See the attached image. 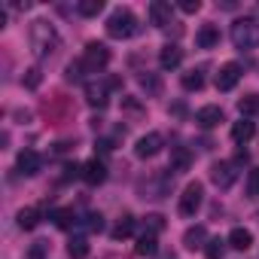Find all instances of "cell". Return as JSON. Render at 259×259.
Masks as SVG:
<instances>
[{
  "label": "cell",
  "mask_w": 259,
  "mask_h": 259,
  "mask_svg": "<svg viewBox=\"0 0 259 259\" xmlns=\"http://www.w3.org/2000/svg\"><path fill=\"white\" fill-rule=\"evenodd\" d=\"M253 135H256V125H253L250 119H241V122L232 125V141H235V144H247Z\"/></svg>",
  "instance_id": "cell-16"
},
{
  "label": "cell",
  "mask_w": 259,
  "mask_h": 259,
  "mask_svg": "<svg viewBox=\"0 0 259 259\" xmlns=\"http://www.w3.org/2000/svg\"><path fill=\"white\" fill-rule=\"evenodd\" d=\"M195 122H198L201 128H213V125L223 122V110L213 107V104H207V107H201V110L195 113Z\"/></svg>",
  "instance_id": "cell-13"
},
{
  "label": "cell",
  "mask_w": 259,
  "mask_h": 259,
  "mask_svg": "<svg viewBox=\"0 0 259 259\" xmlns=\"http://www.w3.org/2000/svg\"><path fill=\"white\" fill-rule=\"evenodd\" d=\"M16 165H19V174L34 177V174L40 171V156H37L34 150H22V153H19V159H16Z\"/></svg>",
  "instance_id": "cell-11"
},
{
  "label": "cell",
  "mask_w": 259,
  "mask_h": 259,
  "mask_svg": "<svg viewBox=\"0 0 259 259\" xmlns=\"http://www.w3.org/2000/svg\"><path fill=\"white\" fill-rule=\"evenodd\" d=\"M141 82H144V89H150V92H153V95H156V92H159V89H162V82H159V79H156V76H144V79H141Z\"/></svg>",
  "instance_id": "cell-35"
},
{
  "label": "cell",
  "mask_w": 259,
  "mask_h": 259,
  "mask_svg": "<svg viewBox=\"0 0 259 259\" xmlns=\"http://www.w3.org/2000/svg\"><path fill=\"white\" fill-rule=\"evenodd\" d=\"M256 40H259V25H256L253 19H238V22L232 25V43H235L238 49H253Z\"/></svg>",
  "instance_id": "cell-3"
},
{
  "label": "cell",
  "mask_w": 259,
  "mask_h": 259,
  "mask_svg": "<svg viewBox=\"0 0 259 259\" xmlns=\"http://www.w3.org/2000/svg\"><path fill=\"white\" fill-rule=\"evenodd\" d=\"M82 180H85L89 186L104 183V180H107V168H104V162H98V159L85 162V165H82Z\"/></svg>",
  "instance_id": "cell-12"
},
{
  "label": "cell",
  "mask_w": 259,
  "mask_h": 259,
  "mask_svg": "<svg viewBox=\"0 0 259 259\" xmlns=\"http://www.w3.org/2000/svg\"><path fill=\"white\" fill-rule=\"evenodd\" d=\"M238 79H241V64L229 61V64H223L220 73H217V89H220V92H232V89L238 85Z\"/></svg>",
  "instance_id": "cell-8"
},
{
  "label": "cell",
  "mask_w": 259,
  "mask_h": 259,
  "mask_svg": "<svg viewBox=\"0 0 259 259\" xmlns=\"http://www.w3.org/2000/svg\"><path fill=\"white\" fill-rule=\"evenodd\" d=\"M82 61H73V64H67V82H79L82 79Z\"/></svg>",
  "instance_id": "cell-32"
},
{
  "label": "cell",
  "mask_w": 259,
  "mask_h": 259,
  "mask_svg": "<svg viewBox=\"0 0 259 259\" xmlns=\"http://www.w3.org/2000/svg\"><path fill=\"white\" fill-rule=\"evenodd\" d=\"M135 31H138V19H135L132 10H116V13L107 19V34H110L113 40H128Z\"/></svg>",
  "instance_id": "cell-2"
},
{
  "label": "cell",
  "mask_w": 259,
  "mask_h": 259,
  "mask_svg": "<svg viewBox=\"0 0 259 259\" xmlns=\"http://www.w3.org/2000/svg\"><path fill=\"white\" fill-rule=\"evenodd\" d=\"M183 247L186 250H204L207 247V229L204 226H189L183 232Z\"/></svg>",
  "instance_id": "cell-10"
},
{
  "label": "cell",
  "mask_w": 259,
  "mask_h": 259,
  "mask_svg": "<svg viewBox=\"0 0 259 259\" xmlns=\"http://www.w3.org/2000/svg\"><path fill=\"white\" fill-rule=\"evenodd\" d=\"M132 232H135V220H132V217H122L119 226L113 229V241H122V238H128Z\"/></svg>",
  "instance_id": "cell-25"
},
{
  "label": "cell",
  "mask_w": 259,
  "mask_h": 259,
  "mask_svg": "<svg viewBox=\"0 0 259 259\" xmlns=\"http://www.w3.org/2000/svg\"><path fill=\"white\" fill-rule=\"evenodd\" d=\"M201 201H204V186L195 180V183H189V186L183 189V195H180V217H195L198 207H201Z\"/></svg>",
  "instance_id": "cell-5"
},
{
  "label": "cell",
  "mask_w": 259,
  "mask_h": 259,
  "mask_svg": "<svg viewBox=\"0 0 259 259\" xmlns=\"http://www.w3.org/2000/svg\"><path fill=\"white\" fill-rule=\"evenodd\" d=\"M180 10H183L186 16H192V13H198V10H201V4H198V0H183Z\"/></svg>",
  "instance_id": "cell-34"
},
{
  "label": "cell",
  "mask_w": 259,
  "mask_h": 259,
  "mask_svg": "<svg viewBox=\"0 0 259 259\" xmlns=\"http://www.w3.org/2000/svg\"><path fill=\"white\" fill-rule=\"evenodd\" d=\"M226 244H229V247H235V250H247V247L253 244V235H250V232H247L244 226H235V229L229 232Z\"/></svg>",
  "instance_id": "cell-15"
},
{
  "label": "cell",
  "mask_w": 259,
  "mask_h": 259,
  "mask_svg": "<svg viewBox=\"0 0 259 259\" xmlns=\"http://www.w3.org/2000/svg\"><path fill=\"white\" fill-rule=\"evenodd\" d=\"M171 16H174V7L165 4V0H153V4H150V22H153L156 28L171 25Z\"/></svg>",
  "instance_id": "cell-9"
},
{
  "label": "cell",
  "mask_w": 259,
  "mask_h": 259,
  "mask_svg": "<svg viewBox=\"0 0 259 259\" xmlns=\"http://www.w3.org/2000/svg\"><path fill=\"white\" fill-rule=\"evenodd\" d=\"M162 229H165V217H162V213H150V217H147V232H150V235H159Z\"/></svg>",
  "instance_id": "cell-30"
},
{
  "label": "cell",
  "mask_w": 259,
  "mask_h": 259,
  "mask_svg": "<svg viewBox=\"0 0 259 259\" xmlns=\"http://www.w3.org/2000/svg\"><path fill=\"white\" fill-rule=\"evenodd\" d=\"M79 61H82V67H85V70L98 73L101 67H107V64H110V49H107L104 43H89Z\"/></svg>",
  "instance_id": "cell-4"
},
{
  "label": "cell",
  "mask_w": 259,
  "mask_h": 259,
  "mask_svg": "<svg viewBox=\"0 0 259 259\" xmlns=\"http://www.w3.org/2000/svg\"><path fill=\"white\" fill-rule=\"evenodd\" d=\"M238 110H241L244 119H247L250 113H256V110H259V95H247V98H241V101H238Z\"/></svg>",
  "instance_id": "cell-27"
},
{
  "label": "cell",
  "mask_w": 259,
  "mask_h": 259,
  "mask_svg": "<svg viewBox=\"0 0 259 259\" xmlns=\"http://www.w3.org/2000/svg\"><path fill=\"white\" fill-rule=\"evenodd\" d=\"M40 82H43L40 67H28V70H25V76H22V85H25V89H37Z\"/></svg>",
  "instance_id": "cell-28"
},
{
  "label": "cell",
  "mask_w": 259,
  "mask_h": 259,
  "mask_svg": "<svg viewBox=\"0 0 259 259\" xmlns=\"http://www.w3.org/2000/svg\"><path fill=\"white\" fill-rule=\"evenodd\" d=\"M201 85H204L201 70H189V73H183V89H186V92H198Z\"/></svg>",
  "instance_id": "cell-26"
},
{
  "label": "cell",
  "mask_w": 259,
  "mask_h": 259,
  "mask_svg": "<svg viewBox=\"0 0 259 259\" xmlns=\"http://www.w3.org/2000/svg\"><path fill=\"white\" fill-rule=\"evenodd\" d=\"M40 223V207H22L19 210V226L22 229H37Z\"/></svg>",
  "instance_id": "cell-21"
},
{
  "label": "cell",
  "mask_w": 259,
  "mask_h": 259,
  "mask_svg": "<svg viewBox=\"0 0 259 259\" xmlns=\"http://www.w3.org/2000/svg\"><path fill=\"white\" fill-rule=\"evenodd\" d=\"M101 10H104V0H79V7H76V13L82 19H95Z\"/></svg>",
  "instance_id": "cell-22"
},
{
  "label": "cell",
  "mask_w": 259,
  "mask_h": 259,
  "mask_svg": "<svg viewBox=\"0 0 259 259\" xmlns=\"http://www.w3.org/2000/svg\"><path fill=\"white\" fill-rule=\"evenodd\" d=\"M156 250H159V244H156V235H150V232H144L138 238V244H135L138 256H156Z\"/></svg>",
  "instance_id": "cell-20"
},
{
  "label": "cell",
  "mask_w": 259,
  "mask_h": 259,
  "mask_svg": "<svg viewBox=\"0 0 259 259\" xmlns=\"http://www.w3.org/2000/svg\"><path fill=\"white\" fill-rule=\"evenodd\" d=\"M67 256H70V259H85V256H89V241H85V238H70Z\"/></svg>",
  "instance_id": "cell-23"
},
{
  "label": "cell",
  "mask_w": 259,
  "mask_h": 259,
  "mask_svg": "<svg viewBox=\"0 0 259 259\" xmlns=\"http://www.w3.org/2000/svg\"><path fill=\"white\" fill-rule=\"evenodd\" d=\"M28 43H31V49H34V55H40V58H46V55H52L55 49H58V43H61V37H58V31L49 25V22H43V19H37L34 25H31V31H28Z\"/></svg>",
  "instance_id": "cell-1"
},
{
  "label": "cell",
  "mask_w": 259,
  "mask_h": 259,
  "mask_svg": "<svg viewBox=\"0 0 259 259\" xmlns=\"http://www.w3.org/2000/svg\"><path fill=\"white\" fill-rule=\"evenodd\" d=\"M85 101H89L92 107H104V104H107V85L89 82V85H85Z\"/></svg>",
  "instance_id": "cell-19"
},
{
  "label": "cell",
  "mask_w": 259,
  "mask_h": 259,
  "mask_svg": "<svg viewBox=\"0 0 259 259\" xmlns=\"http://www.w3.org/2000/svg\"><path fill=\"white\" fill-rule=\"evenodd\" d=\"M192 165V153L186 147H174L171 150V171H186Z\"/></svg>",
  "instance_id": "cell-18"
},
{
  "label": "cell",
  "mask_w": 259,
  "mask_h": 259,
  "mask_svg": "<svg viewBox=\"0 0 259 259\" xmlns=\"http://www.w3.org/2000/svg\"><path fill=\"white\" fill-rule=\"evenodd\" d=\"M195 43H198L201 49H213V46L220 43V28H217V25H201V31L195 34Z\"/></svg>",
  "instance_id": "cell-14"
},
{
  "label": "cell",
  "mask_w": 259,
  "mask_h": 259,
  "mask_svg": "<svg viewBox=\"0 0 259 259\" xmlns=\"http://www.w3.org/2000/svg\"><path fill=\"white\" fill-rule=\"evenodd\" d=\"M85 229H89V232H101V229H104V217H101V213H89V217H85Z\"/></svg>",
  "instance_id": "cell-33"
},
{
  "label": "cell",
  "mask_w": 259,
  "mask_h": 259,
  "mask_svg": "<svg viewBox=\"0 0 259 259\" xmlns=\"http://www.w3.org/2000/svg\"><path fill=\"white\" fill-rule=\"evenodd\" d=\"M247 195L250 198H259V168H253L247 174Z\"/></svg>",
  "instance_id": "cell-31"
},
{
  "label": "cell",
  "mask_w": 259,
  "mask_h": 259,
  "mask_svg": "<svg viewBox=\"0 0 259 259\" xmlns=\"http://www.w3.org/2000/svg\"><path fill=\"white\" fill-rule=\"evenodd\" d=\"M180 61H183V52H180L177 46H165V49L159 52V64H162V70H174V67H180Z\"/></svg>",
  "instance_id": "cell-17"
},
{
  "label": "cell",
  "mask_w": 259,
  "mask_h": 259,
  "mask_svg": "<svg viewBox=\"0 0 259 259\" xmlns=\"http://www.w3.org/2000/svg\"><path fill=\"white\" fill-rule=\"evenodd\" d=\"M52 220H55V226H58V229H70V226L76 223V213H73L70 207H61V210H55V213H52Z\"/></svg>",
  "instance_id": "cell-24"
},
{
  "label": "cell",
  "mask_w": 259,
  "mask_h": 259,
  "mask_svg": "<svg viewBox=\"0 0 259 259\" xmlns=\"http://www.w3.org/2000/svg\"><path fill=\"white\" fill-rule=\"evenodd\" d=\"M204 253H207V259H223V253H226V241H220V238H213V241H207V247H204Z\"/></svg>",
  "instance_id": "cell-29"
},
{
  "label": "cell",
  "mask_w": 259,
  "mask_h": 259,
  "mask_svg": "<svg viewBox=\"0 0 259 259\" xmlns=\"http://www.w3.org/2000/svg\"><path fill=\"white\" fill-rule=\"evenodd\" d=\"M210 180H213L220 189H229V186L238 180V165H235V162H213V165H210Z\"/></svg>",
  "instance_id": "cell-6"
},
{
  "label": "cell",
  "mask_w": 259,
  "mask_h": 259,
  "mask_svg": "<svg viewBox=\"0 0 259 259\" xmlns=\"http://www.w3.org/2000/svg\"><path fill=\"white\" fill-rule=\"evenodd\" d=\"M162 135L159 132H150V135H144V138H138V147H135V156L138 159H153V156H159L162 153Z\"/></svg>",
  "instance_id": "cell-7"
}]
</instances>
